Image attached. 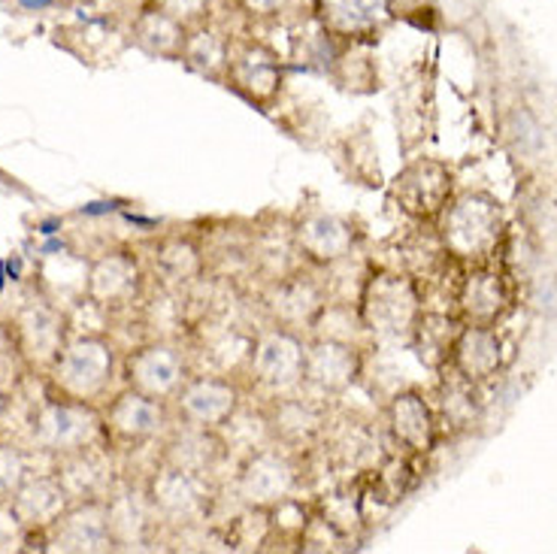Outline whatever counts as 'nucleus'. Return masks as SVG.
Here are the masks:
<instances>
[{
    "instance_id": "f257e3e1",
    "label": "nucleus",
    "mask_w": 557,
    "mask_h": 554,
    "mask_svg": "<svg viewBox=\"0 0 557 554\" xmlns=\"http://www.w3.org/2000/svg\"><path fill=\"white\" fill-rule=\"evenodd\" d=\"M358 319L363 331L373 333L376 340H406L409 333H416L421 300L412 279L391 270H376L363 282Z\"/></svg>"
},
{
    "instance_id": "f03ea898",
    "label": "nucleus",
    "mask_w": 557,
    "mask_h": 554,
    "mask_svg": "<svg viewBox=\"0 0 557 554\" xmlns=\"http://www.w3.org/2000/svg\"><path fill=\"white\" fill-rule=\"evenodd\" d=\"M246 367H249L255 385L264 389L270 397L300 391L304 376H307V343L297 331L273 324V328L251 336Z\"/></svg>"
},
{
    "instance_id": "7ed1b4c3",
    "label": "nucleus",
    "mask_w": 557,
    "mask_h": 554,
    "mask_svg": "<svg viewBox=\"0 0 557 554\" xmlns=\"http://www.w3.org/2000/svg\"><path fill=\"white\" fill-rule=\"evenodd\" d=\"M300 485V470L288 452L264 445L246 455L237 472V497L255 513H273L294 497Z\"/></svg>"
},
{
    "instance_id": "20e7f679",
    "label": "nucleus",
    "mask_w": 557,
    "mask_h": 554,
    "mask_svg": "<svg viewBox=\"0 0 557 554\" xmlns=\"http://www.w3.org/2000/svg\"><path fill=\"white\" fill-rule=\"evenodd\" d=\"M173 401H176L182 424L222 430L237 416V409L243 406V394H239L237 382L224 373H203L188 376V382L182 385Z\"/></svg>"
},
{
    "instance_id": "39448f33",
    "label": "nucleus",
    "mask_w": 557,
    "mask_h": 554,
    "mask_svg": "<svg viewBox=\"0 0 557 554\" xmlns=\"http://www.w3.org/2000/svg\"><path fill=\"white\" fill-rule=\"evenodd\" d=\"M292 239L297 255L309 263H336L348 258L358 246V231L355 224L327 212V209H307L300 212L292 224Z\"/></svg>"
},
{
    "instance_id": "423d86ee",
    "label": "nucleus",
    "mask_w": 557,
    "mask_h": 554,
    "mask_svg": "<svg viewBox=\"0 0 557 554\" xmlns=\"http://www.w3.org/2000/svg\"><path fill=\"white\" fill-rule=\"evenodd\" d=\"M361 348L336 336H315L307 343V376L304 389H312L321 397H339L361 379Z\"/></svg>"
},
{
    "instance_id": "0eeeda50",
    "label": "nucleus",
    "mask_w": 557,
    "mask_h": 554,
    "mask_svg": "<svg viewBox=\"0 0 557 554\" xmlns=\"http://www.w3.org/2000/svg\"><path fill=\"white\" fill-rule=\"evenodd\" d=\"M446 246L460 258H485L500 236V209L487 197H460L443 222Z\"/></svg>"
},
{
    "instance_id": "6e6552de",
    "label": "nucleus",
    "mask_w": 557,
    "mask_h": 554,
    "mask_svg": "<svg viewBox=\"0 0 557 554\" xmlns=\"http://www.w3.org/2000/svg\"><path fill=\"white\" fill-rule=\"evenodd\" d=\"M264 306L273 324L300 333L319 324L321 312L327 309V297L315 279L292 270L285 276L273 279L270 292L264 294Z\"/></svg>"
},
{
    "instance_id": "1a4fd4ad",
    "label": "nucleus",
    "mask_w": 557,
    "mask_h": 554,
    "mask_svg": "<svg viewBox=\"0 0 557 554\" xmlns=\"http://www.w3.org/2000/svg\"><path fill=\"white\" fill-rule=\"evenodd\" d=\"M224 83L251 103L267 107L282 88L278 56L261 42H231V61H227Z\"/></svg>"
},
{
    "instance_id": "9d476101",
    "label": "nucleus",
    "mask_w": 557,
    "mask_h": 554,
    "mask_svg": "<svg viewBox=\"0 0 557 554\" xmlns=\"http://www.w3.org/2000/svg\"><path fill=\"white\" fill-rule=\"evenodd\" d=\"M188 376V355L173 343H149L131 358V385L158 401H173Z\"/></svg>"
},
{
    "instance_id": "9b49d317",
    "label": "nucleus",
    "mask_w": 557,
    "mask_h": 554,
    "mask_svg": "<svg viewBox=\"0 0 557 554\" xmlns=\"http://www.w3.org/2000/svg\"><path fill=\"white\" fill-rule=\"evenodd\" d=\"M152 506L154 513L168 515L180 525H195L209 513V488L207 476L182 467H164L152 482Z\"/></svg>"
},
{
    "instance_id": "f8f14e48",
    "label": "nucleus",
    "mask_w": 557,
    "mask_h": 554,
    "mask_svg": "<svg viewBox=\"0 0 557 554\" xmlns=\"http://www.w3.org/2000/svg\"><path fill=\"white\" fill-rule=\"evenodd\" d=\"M448 192H451V176L446 167L436 161H416L394 180L391 197L400 204L406 216L433 219L446 209Z\"/></svg>"
},
{
    "instance_id": "ddd939ff",
    "label": "nucleus",
    "mask_w": 557,
    "mask_h": 554,
    "mask_svg": "<svg viewBox=\"0 0 557 554\" xmlns=\"http://www.w3.org/2000/svg\"><path fill=\"white\" fill-rule=\"evenodd\" d=\"M388 430L409 452H428L436 436V418L421 391H397L388 401Z\"/></svg>"
},
{
    "instance_id": "4468645a",
    "label": "nucleus",
    "mask_w": 557,
    "mask_h": 554,
    "mask_svg": "<svg viewBox=\"0 0 557 554\" xmlns=\"http://www.w3.org/2000/svg\"><path fill=\"white\" fill-rule=\"evenodd\" d=\"M273 406L267 409V424H270V433L276 443L285 445H304L312 443L319 436L327 418H324V409L319 403L309 401V397H300L297 391L292 394H282V397H273Z\"/></svg>"
},
{
    "instance_id": "2eb2a0df",
    "label": "nucleus",
    "mask_w": 557,
    "mask_h": 554,
    "mask_svg": "<svg viewBox=\"0 0 557 554\" xmlns=\"http://www.w3.org/2000/svg\"><path fill=\"white\" fill-rule=\"evenodd\" d=\"M391 0H319L324 28L343 37L373 34L391 19Z\"/></svg>"
},
{
    "instance_id": "dca6fc26",
    "label": "nucleus",
    "mask_w": 557,
    "mask_h": 554,
    "mask_svg": "<svg viewBox=\"0 0 557 554\" xmlns=\"http://www.w3.org/2000/svg\"><path fill=\"white\" fill-rule=\"evenodd\" d=\"M182 61H185V67L195 70L200 76L224 83L227 61H231V40L207 25H195V28H188V37H185Z\"/></svg>"
},
{
    "instance_id": "f3484780",
    "label": "nucleus",
    "mask_w": 557,
    "mask_h": 554,
    "mask_svg": "<svg viewBox=\"0 0 557 554\" xmlns=\"http://www.w3.org/2000/svg\"><path fill=\"white\" fill-rule=\"evenodd\" d=\"M112 421H115L119 433H125L127 440H152L164 428L168 409H164V401L149 397V394L134 389L112 406Z\"/></svg>"
},
{
    "instance_id": "a211bd4d",
    "label": "nucleus",
    "mask_w": 557,
    "mask_h": 554,
    "mask_svg": "<svg viewBox=\"0 0 557 554\" xmlns=\"http://www.w3.org/2000/svg\"><path fill=\"white\" fill-rule=\"evenodd\" d=\"M224 455V440L219 430H203L191 428V424H182V433L176 436V443L170 445V464L182 467V470L207 472L215 470V464Z\"/></svg>"
},
{
    "instance_id": "6ab92c4d",
    "label": "nucleus",
    "mask_w": 557,
    "mask_h": 554,
    "mask_svg": "<svg viewBox=\"0 0 557 554\" xmlns=\"http://www.w3.org/2000/svg\"><path fill=\"white\" fill-rule=\"evenodd\" d=\"M506 306V288L500 273L494 270H475L467 276L460 288V309L473 324H491Z\"/></svg>"
},
{
    "instance_id": "aec40b11",
    "label": "nucleus",
    "mask_w": 557,
    "mask_h": 554,
    "mask_svg": "<svg viewBox=\"0 0 557 554\" xmlns=\"http://www.w3.org/2000/svg\"><path fill=\"white\" fill-rule=\"evenodd\" d=\"M455 364H458V370L470 382L487 379L497 370V364H500V343H497L494 333L487 331V324H473L470 331L460 336L458 346H455Z\"/></svg>"
},
{
    "instance_id": "412c9836",
    "label": "nucleus",
    "mask_w": 557,
    "mask_h": 554,
    "mask_svg": "<svg viewBox=\"0 0 557 554\" xmlns=\"http://www.w3.org/2000/svg\"><path fill=\"white\" fill-rule=\"evenodd\" d=\"M188 37V25H182L180 19H173L164 10H149L139 15L137 40L146 52L158 58H182Z\"/></svg>"
},
{
    "instance_id": "4be33fe9",
    "label": "nucleus",
    "mask_w": 557,
    "mask_h": 554,
    "mask_svg": "<svg viewBox=\"0 0 557 554\" xmlns=\"http://www.w3.org/2000/svg\"><path fill=\"white\" fill-rule=\"evenodd\" d=\"M112 370L110 348L100 343H79L70 348L67 360H64V373L70 382H76L83 391H98Z\"/></svg>"
},
{
    "instance_id": "5701e85b",
    "label": "nucleus",
    "mask_w": 557,
    "mask_h": 554,
    "mask_svg": "<svg viewBox=\"0 0 557 554\" xmlns=\"http://www.w3.org/2000/svg\"><path fill=\"white\" fill-rule=\"evenodd\" d=\"M158 261H161V270L168 273L170 282H176V285L195 282V279L207 270V255L197 249L195 239H188V236H182V239H168Z\"/></svg>"
},
{
    "instance_id": "b1692460",
    "label": "nucleus",
    "mask_w": 557,
    "mask_h": 554,
    "mask_svg": "<svg viewBox=\"0 0 557 554\" xmlns=\"http://www.w3.org/2000/svg\"><path fill=\"white\" fill-rule=\"evenodd\" d=\"M209 7H212V0H158V10L180 19L182 25H188V28L203 25V19L209 15Z\"/></svg>"
},
{
    "instance_id": "393cba45",
    "label": "nucleus",
    "mask_w": 557,
    "mask_h": 554,
    "mask_svg": "<svg viewBox=\"0 0 557 554\" xmlns=\"http://www.w3.org/2000/svg\"><path fill=\"white\" fill-rule=\"evenodd\" d=\"M103 279H107V288H110L112 297L115 294H127L137 285V263L131 261V258H115Z\"/></svg>"
},
{
    "instance_id": "a878e982",
    "label": "nucleus",
    "mask_w": 557,
    "mask_h": 554,
    "mask_svg": "<svg viewBox=\"0 0 557 554\" xmlns=\"http://www.w3.org/2000/svg\"><path fill=\"white\" fill-rule=\"evenodd\" d=\"M294 0H239V7L251 15H261V19H270V15L285 13L292 7Z\"/></svg>"
},
{
    "instance_id": "bb28decb",
    "label": "nucleus",
    "mask_w": 557,
    "mask_h": 554,
    "mask_svg": "<svg viewBox=\"0 0 557 554\" xmlns=\"http://www.w3.org/2000/svg\"><path fill=\"white\" fill-rule=\"evenodd\" d=\"M119 207H122V200H91V204H83V207H79V216L100 219V216H112Z\"/></svg>"
},
{
    "instance_id": "cd10ccee",
    "label": "nucleus",
    "mask_w": 557,
    "mask_h": 554,
    "mask_svg": "<svg viewBox=\"0 0 557 554\" xmlns=\"http://www.w3.org/2000/svg\"><path fill=\"white\" fill-rule=\"evenodd\" d=\"M61 251H67V243L61 236H46L40 255H61Z\"/></svg>"
},
{
    "instance_id": "c85d7f7f",
    "label": "nucleus",
    "mask_w": 557,
    "mask_h": 554,
    "mask_svg": "<svg viewBox=\"0 0 557 554\" xmlns=\"http://www.w3.org/2000/svg\"><path fill=\"white\" fill-rule=\"evenodd\" d=\"M61 219H42L40 224H37V234L40 236H58L61 234Z\"/></svg>"
},
{
    "instance_id": "c756f323",
    "label": "nucleus",
    "mask_w": 557,
    "mask_h": 554,
    "mask_svg": "<svg viewBox=\"0 0 557 554\" xmlns=\"http://www.w3.org/2000/svg\"><path fill=\"white\" fill-rule=\"evenodd\" d=\"M7 279H10V282H18V279H22V258H18V255L7 258Z\"/></svg>"
},
{
    "instance_id": "7c9ffc66",
    "label": "nucleus",
    "mask_w": 557,
    "mask_h": 554,
    "mask_svg": "<svg viewBox=\"0 0 557 554\" xmlns=\"http://www.w3.org/2000/svg\"><path fill=\"white\" fill-rule=\"evenodd\" d=\"M18 7H22V10H28V13H37V10H49V7H55V0H18Z\"/></svg>"
},
{
    "instance_id": "2f4dec72",
    "label": "nucleus",
    "mask_w": 557,
    "mask_h": 554,
    "mask_svg": "<svg viewBox=\"0 0 557 554\" xmlns=\"http://www.w3.org/2000/svg\"><path fill=\"white\" fill-rule=\"evenodd\" d=\"M421 0H391V10H412Z\"/></svg>"
},
{
    "instance_id": "473e14b6",
    "label": "nucleus",
    "mask_w": 557,
    "mask_h": 554,
    "mask_svg": "<svg viewBox=\"0 0 557 554\" xmlns=\"http://www.w3.org/2000/svg\"><path fill=\"white\" fill-rule=\"evenodd\" d=\"M7 282H10V279H7V261H0V294L7 288Z\"/></svg>"
}]
</instances>
